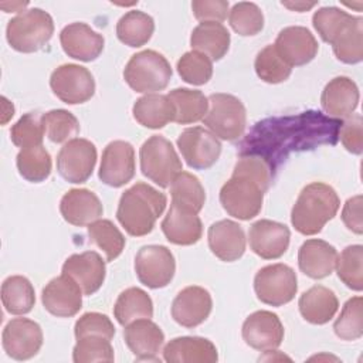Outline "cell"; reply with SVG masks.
Wrapping results in <instances>:
<instances>
[{
    "label": "cell",
    "instance_id": "cell-49",
    "mask_svg": "<svg viewBox=\"0 0 363 363\" xmlns=\"http://www.w3.org/2000/svg\"><path fill=\"white\" fill-rule=\"evenodd\" d=\"M74 335L77 339L89 335H98L112 340L115 336V326L106 315L99 312H86L75 322Z\"/></svg>",
    "mask_w": 363,
    "mask_h": 363
},
{
    "label": "cell",
    "instance_id": "cell-51",
    "mask_svg": "<svg viewBox=\"0 0 363 363\" xmlns=\"http://www.w3.org/2000/svg\"><path fill=\"white\" fill-rule=\"evenodd\" d=\"M228 1L225 0H194L191 1V10L199 21L221 23L228 14Z\"/></svg>",
    "mask_w": 363,
    "mask_h": 363
},
{
    "label": "cell",
    "instance_id": "cell-41",
    "mask_svg": "<svg viewBox=\"0 0 363 363\" xmlns=\"http://www.w3.org/2000/svg\"><path fill=\"white\" fill-rule=\"evenodd\" d=\"M255 72L267 84H279L289 78L292 67H289L278 54L274 44L262 48L255 57Z\"/></svg>",
    "mask_w": 363,
    "mask_h": 363
},
{
    "label": "cell",
    "instance_id": "cell-16",
    "mask_svg": "<svg viewBox=\"0 0 363 363\" xmlns=\"http://www.w3.org/2000/svg\"><path fill=\"white\" fill-rule=\"evenodd\" d=\"M41 302L51 315L71 318L82 308V291L71 277L61 274L44 286Z\"/></svg>",
    "mask_w": 363,
    "mask_h": 363
},
{
    "label": "cell",
    "instance_id": "cell-31",
    "mask_svg": "<svg viewBox=\"0 0 363 363\" xmlns=\"http://www.w3.org/2000/svg\"><path fill=\"white\" fill-rule=\"evenodd\" d=\"M230 33L221 23L203 21L190 35V45L193 51L207 55L211 61L221 60L230 48Z\"/></svg>",
    "mask_w": 363,
    "mask_h": 363
},
{
    "label": "cell",
    "instance_id": "cell-17",
    "mask_svg": "<svg viewBox=\"0 0 363 363\" xmlns=\"http://www.w3.org/2000/svg\"><path fill=\"white\" fill-rule=\"evenodd\" d=\"M274 47L289 67H301L311 62L319 48L313 34L302 26H291L281 30Z\"/></svg>",
    "mask_w": 363,
    "mask_h": 363
},
{
    "label": "cell",
    "instance_id": "cell-7",
    "mask_svg": "<svg viewBox=\"0 0 363 363\" xmlns=\"http://www.w3.org/2000/svg\"><path fill=\"white\" fill-rule=\"evenodd\" d=\"M139 159L143 176L163 189L169 187L182 172V160L172 142L160 135H153L143 142Z\"/></svg>",
    "mask_w": 363,
    "mask_h": 363
},
{
    "label": "cell",
    "instance_id": "cell-47",
    "mask_svg": "<svg viewBox=\"0 0 363 363\" xmlns=\"http://www.w3.org/2000/svg\"><path fill=\"white\" fill-rule=\"evenodd\" d=\"M44 135L43 121L37 112L24 113L10 129L11 142L21 149L43 145Z\"/></svg>",
    "mask_w": 363,
    "mask_h": 363
},
{
    "label": "cell",
    "instance_id": "cell-36",
    "mask_svg": "<svg viewBox=\"0 0 363 363\" xmlns=\"http://www.w3.org/2000/svg\"><path fill=\"white\" fill-rule=\"evenodd\" d=\"M1 302L11 315H26L35 303L33 284L23 275H11L1 284Z\"/></svg>",
    "mask_w": 363,
    "mask_h": 363
},
{
    "label": "cell",
    "instance_id": "cell-35",
    "mask_svg": "<svg viewBox=\"0 0 363 363\" xmlns=\"http://www.w3.org/2000/svg\"><path fill=\"white\" fill-rule=\"evenodd\" d=\"M336 58L345 64L363 60V18L352 17L330 43Z\"/></svg>",
    "mask_w": 363,
    "mask_h": 363
},
{
    "label": "cell",
    "instance_id": "cell-15",
    "mask_svg": "<svg viewBox=\"0 0 363 363\" xmlns=\"http://www.w3.org/2000/svg\"><path fill=\"white\" fill-rule=\"evenodd\" d=\"M244 342L259 352L277 349L284 340V325L277 313L269 311H257L242 323Z\"/></svg>",
    "mask_w": 363,
    "mask_h": 363
},
{
    "label": "cell",
    "instance_id": "cell-23",
    "mask_svg": "<svg viewBox=\"0 0 363 363\" xmlns=\"http://www.w3.org/2000/svg\"><path fill=\"white\" fill-rule=\"evenodd\" d=\"M60 213L68 224L84 227L99 220L104 214V207L94 191L88 189H71L60 201Z\"/></svg>",
    "mask_w": 363,
    "mask_h": 363
},
{
    "label": "cell",
    "instance_id": "cell-27",
    "mask_svg": "<svg viewBox=\"0 0 363 363\" xmlns=\"http://www.w3.org/2000/svg\"><path fill=\"white\" fill-rule=\"evenodd\" d=\"M360 94L354 81L347 77L330 79L320 95V105L329 116L349 118L359 105Z\"/></svg>",
    "mask_w": 363,
    "mask_h": 363
},
{
    "label": "cell",
    "instance_id": "cell-4",
    "mask_svg": "<svg viewBox=\"0 0 363 363\" xmlns=\"http://www.w3.org/2000/svg\"><path fill=\"white\" fill-rule=\"evenodd\" d=\"M52 34V17L38 7L18 13L9 21L6 28V38L10 47L24 54L41 50L51 40Z\"/></svg>",
    "mask_w": 363,
    "mask_h": 363
},
{
    "label": "cell",
    "instance_id": "cell-33",
    "mask_svg": "<svg viewBox=\"0 0 363 363\" xmlns=\"http://www.w3.org/2000/svg\"><path fill=\"white\" fill-rule=\"evenodd\" d=\"M174 106V121L180 125L203 121L208 111V98L197 89L176 88L167 94Z\"/></svg>",
    "mask_w": 363,
    "mask_h": 363
},
{
    "label": "cell",
    "instance_id": "cell-39",
    "mask_svg": "<svg viewBox=\"0 0 363 363\" xmlns=\"http://www.w3.org/2000/svg\"><path fill=\"white\" fill-rule=\"evenodd\" d=\"M88 237L91 242H94L104 251L106 261L116 259L122 254L126 244L123 234L111 220L99 218L89 224Z\"/></svg>",
    "mask_w": 363,
    "mask_h": 363
},
{
    "label": "cell",
    "instance_id": "cell-42",
    "mask_svg": "<svg viewBox=\"0 0 363 363\" xmlns=\"http://www.w3.org/2000/svg\"><path fill=\"white\" fill-rule=\"evenodd\" d=\"M47 138L54 143H67L79 133L78 119L65 109H52L41 116Z\"/></svg>",
    "mask_w": 363,
    "mask_h": 363
},
{
    "label": "cell",
    "instance_id": "cell-14",
    "mask_svg": "<svg viewBox=\"0 0 363 363\" xmlns=\"http://www.w3.org/2000/svg\"><path fill=\"white\" fill-rule=\"evenodd\" d=\"M135 149L129 142L112 140L102 152L99 180L109 187H122L135 176Z\"/></svg>",
    "mask_w": 363,
    "mask_h": 363
},
{
    "label": "cell",
    "instance_id": "cell-22",
    "mask_svg": "<svg viewBox=\"0 0 363 363\" xmlns=\"http://www.w3.org/2000/svg\"><path fill=\"white\" fill-rule=\"evenodd\" d=\"M207 241L211 252L224 262L237 261L245 252L244 230L233 220L213 223L207 231Z\"/></svg>",
    "mask_w": 363,
    "mask_h": 363
},
{
    "label": "cell",
    "instance_id": "cell-50",
    "mask_svg": "<svg viewBox=\"0 0 363 363\" xmlns=\"http://www.w3.org/2000/svg\"><path fill=\"white\" fill-rule=\"evenodd\" d=\"M337 138H340V142L343 147L353 153V155H362L363 152V119L360 113H352L349 118L345 119L343 123H340Z\"/></svg>",
    "mask_w": 363,
    "mask_h": 363
},
{
    "label": "cell",
    "instance_id": "cell-8",
    "mask_svg": "<svg viewBox=\"0 0 363 363\" xmlns=\"http://www.w3.org/2000/svg\"><path fill=\"white\" fill-rule=\"evenodd\" d=\"M254 289L262 303L271 306L286 305L298 291L296 274L289 265L281 262L262 267L255 274Z\"/></svg>",
    "mask_w": 363,
    "mask_h": 363
},
{
    "label": "cell",
    "instance_id": "cell-45",
    "mask_svg": "<svg viewBox=\"0 0 363 363\" xmlns=\"http://www.w3.org/2000/svg\"><path fill=\"white\" fill-rule=\"evenodd\" d=\"M113 347L111 339L89 335L77 339L72 349V360L75 363H92V362H113Z\"/></svg>",
    "mask_w": 363,
    "mask_h": 363
},
{
    "label": "cell",
    "instance_id": "cell-9",
    "mask_svg": "<svg viewBox=\"0 0 363 363\" xmlns=\"http://www.w3.org/2000/svg\"><path fill=\"white\" fill-rule=\"evenodd\" d=\"M135 272L140 284L159 289L170 284L176 272V261L164 245H143L135 257Z\"/></svg>",
    "mask_w": 363,
    "mask_h": 363
},
{
    "label": "cell",
    "instance_id": "cell-5",
    "mask_svg": "<svg viewBox=\"0 0 363 363\" xmlns=\"http://www.w3.org/2000/svg\"><path fill=\"white\" fill-rule=\"evenodd\" d=\"M172 78V67L166 57L155 50L136 52L123 69L125 82L140 94L163 91Z\"/></svg>",
    "mask_w": 363,
    "mask_h": 363
},
{
    "label": "cell",
    "instance_id": "cell-10",
    "mask_svg": "<svg viewBox=\"0 0 363 363\" xmlns=\"http://www.w3.org/2000/svg\"><path fill=\"white\" fill-rule=\"evenodd\" d=\"M54 95L68 104L77 105L89 101L95 94V79L91 71L78 64H62L50 77Z\"/></svg>",
    "mask_w": 363,
    "mask_h": 363
},
{
    "label": "cell",
    "instance_id": "cell-48",
    "mask_svg": "<svg viewBox=\"0 0 363 363\" xmlns=\"http://www.w3.org/2000/svg\"><path fill=\"white\" fill-rule=\"evenodd\" d=\"M353 16L337 7H322L313 13L312 24L325 43H332Z\"/></svg>",
    "mask_w": 363,
    "mask_h": 363
},
{
    "label": "cell",
    "instance_id": "cell-3",
    "mask_svg": "<svg viewBox=\"0 0 363 363\" xmlns=\"http://www.w3.org/2000/svg\"><path fill=\"white\" fill-rule=\"evenodd\" d=\"M340 207V200L335 189L322 182H313L302 189L292 211L291 223L303 235H315L322 231Z\"/></svg>",
    "mask_w": 363,
    "mask_h": 363
},
{
    "label": "cell",
    "instance_id": "cell-46",
    "mask_svg": "<svg viewBox=\"0 0 363 363\" xmlns=\"http://www.w3.org/2000/svg\"><path fill=\"white\" fill-rule=\"evenodd\" d=\"M176 68L182 79L191 85H204L213 77V61L207 55L193 50L179 58Z\"/></svg>",
    "mask_w": 363,
    "mask_h": 363
},
{
    "label": "cell",
    "instance_id": "cell-26",
    "mask_svg": "<svg viewBox=\"0 0 363 363\" xmlns=\"http://www.w3.org/2000/svg\"><path fill=\"white\" fill-rule=\"evenodd\" d=\"M163 359L169 363H216V345L200 336H180L172 339L163 349Z\"/></svg>",
    "mask_w": 363,
    "mask_h": 363
},
{
    "label": "cell",
    "instance_id": "cell-34",
    "mask_svg": "<svg viewBox=\"0 0 363 363\" xmlns=\"http://www.w3.org/2000/svg\"><path fill=\"white\" fill-rule=\"evenodd\" d=\"M155 31L153 18L139 10H130L125 13L116 24L118 40L132 48L145 45Z\"/></svg>",
    "mask_w": 363,
    "mask_h": 363
},
{
    "label": "cell",
    "instance_id": "cell-44",
    "mask_svg": "<svg viewBox=\"0 0 363 363\" xmlns=\"http://www.w3.org/2000/svg\"><path fill=\"white\" fill-rule=\"evenodd\" d=\"M335 335L343 340H357L363 335V299L350 298L333 323Z\"/></svg>",
    "mask_w": 363,
    "mask_h": 363
},
{
    "label": "cell",
    "instance_id": "cell-40",
    "mask_svg": "<svg viewBox=\"0 0 363 363\" xmlns=\"http://www.w3.org/2000/svg\"><path fill=\"white\" fill-rule=\"evenodd\" d=\"M335 268L347 288L357 292L363 289V247L360 244L349 245L337 254Z\"/></svg>",
    "mask_w": 363,
    "mask_h": 363
},
{
    "label": "cell",
    "instance_id": "cell-13",
    "mask_svg": "<svg viewBox=\"0 0 363 363\" xmlns=\"http://www.w3.org/2000/svg\"><path fill=\"white\" fill-rule=\"evenodd\" d=\"M41 326L27 318H14L3 329L1 345L7 356L14 360L34 357L43 346Z\"/></svg>",
    "mask_w": 363,
    "mask_h": 363
},
{
    "label": "cell",
    "instance_id": "cell-24",
    "mask_svg": "<svg viewBox=\"0 0 363 363\" xmlns=\"http://www.w3.org/2000/svg\"><path fill=\"white\" fill-rule=\"evenodd\" d=\"M123 339L138 360H157L164 342V333L155 322L143 318L125 326Z\"/></svg>",
    "mask_w": 363,
    "mask_h": 363
},
{
    "label": "cell",
    "instance_id": "cell-54",
    "mask_svg": "<svg viewBox=\"0 0 363 363\" xmlns=\"http://www.w3.org/2000/svg\"><path fill=\"white\" fill-rule=\"evenodd\" d=\"M1 101H3V118H1V123H7V121L10 118H13L14 115V106L13 104L6 98V96H1Z\"/></svg>",
    "mask_w": 363,
    "mask_h": 363
},
{
    "label": "cell",
    "instance_id": "cell-2",
    "mask_svg": "<svg viewBox=\"0 0 363 363\" xmlns=\"http://www.w3.org/2000/svg\"><path fill=\"white\" fill-rule=\"evenodd\" d=\"M167 204L164 193L147 183L138 182L125 190L119 199L116 218L129 235L143 237L152 233L156 220Z\"/></svg>",
    "mask_w": 363,
    "mask_h": 363
},
{
    "label": "cell",
    "instance_id": "cell-53",
    "mask_svg": "<svg viewBox=\"0 0 363 363\" xmlns=\"http://www.w3.org/2000/svg\"><path fill=\"white\" fill-rule=\"evenodd\" d=\"M284 7L292 10V11H298V13H303L311 10L312 7H315L318 3L312 1V3H306V1H282L281 3Z\"/></svg>",
    "mask_w": 363,
    "mask_h": 363
},
{
    "label": "cell",
    "instance_id": "cell-11",
    "mask_svg": "<svg viewBox=\"0 0 363 363\" xmlns=\"http://www.w3.org/2000/svg\"><path fill=\"white\" fill-rule=\"evenodd\" d=\"M95 145L82 138L68 140L57 155V170L68 183H85L96 164Z\"/></svg>",
    "mask_w": 363,
    "mask_h": 363
},
{
    "label": "cell",
    "instance_id": "cell-18",
    "mask_svg": "<svg viewBox=\"0 0 363 363\" xmlns=\"http://www.w3.org/2000/svg\"><path fill=\"white\" fill-rule=\"evenodd\" d=\"M213 309L211 295L203 286L183 288L172 302V318L184 328H196L203 323Z\"/></svg>",
    "mask_w": 363,
    "mask_h": 363
},
{
    "label": "cell",
    "instance_id": "cell-1",
    "mask_svg": "<svg viewBox=\"0 0 363 363\" xmlns=\"http://www.w3.org/2000/svg\"><path fill=\"white\" fill-rule=\"evenodd\" d=\"M272 180L269 162L254 153H241L230 180L220 190V203L228 216L251 220L262 208L264 193Z\"/></svg>",
    "mask_w": 363,
    "mask_h": 363
},
{
    "label": "cell",
    "instance_id": "cell-55",
    "mask_svg": "<svg viewBox=\"0 0 363 363\" xmlns=\"http://www.w3.org/2000/svg\"><path fill=\"white\" fill-rule=\"evenodd\" d=\"M28 3L24 1V3H20V1H16V3H1L0 7L6 11V13H17V11H21L23 13V9L27 7Z\"/></svg>",
    "mask_w": 363,
    "mask_h": 363
},
{
    "label": "cell",
    "instance_id": "cell-32",
    "mask_svg": "<svg viewBox=\"0 0 363 363\" xmlns=\"http://www.w3.org/2000/svg\"><path fill=\"white\" fill-rule=\"evenodd\" d=\"M113 316L122 326L138 319H150L153 316V302L143 289L128 288L119 294L113 306Z\"/></svg>",
    "mask_w": 363,
    "mask_h": 363
},
{
    "label": "cell",
    "instance_id": "cell-20",
    "mask_svg": "<svg viewBox=\"0 0 363 363\" xmlns=\"http://www.w3.org/2000/svg\"><path fill=\"white\" fill-rule=\"evenodd\" d=\"M62 274L71 277L84 295H92L102 286L106 267L96 251H85L69 255L62 264Z\"/></svg>",
    "mask_w": 363,
    "mask_h": 363
},
{
    "label": "cell",
    "instance_id": "cell-43",
    "mask_svg": "<svg viewBox=\"0 0 363 363\" xmlns=\"http://www.w3.org/2000/svg\"><path fill=\"white\" fill-rule=\"evenodd\" d=\"M228 23L237 34L251 37L264 28V14L255 3L240 1L228 11Z\"/></svg>",
    "mask_w": 363,
    "mask_h": 363
},
{
    "label": "cell",
    "instance_id": "cell-12",
    "mask_svg": "<svg viewBox=\"0 0 363 363\" xmlns=\"http://www.w3.org/2000/svg\"><path fill=\"white\" fill-rule=\"evenodd\" d=\"M176 143L189 167L194 170H206L211 167L221 153L218 138L201 126L184 129L179 135Z\"/></svg>",
    "mask_w": 363,
    "mask_h": 363
},
{
    "label": "cell",
    "instance_id": "cell-38",
    "mask_svg": "<svg viewBox=\"0 0 363 363\" xmlns=\"http://www.w3.org/2000/svg\"><path fill=\"white\" fill-rule=\"evenodd\" d=\"M172 203L186 207L194 213L201 211L206 201V191L201 182L189 172H180L170 184Z\"/></svg>",
    "mask_w": 363,
    "mask_h": 363
},
{
    "label": "cell",
    "instance_id": "cell-28",
    "mask_svg": "<svg viewBox=\"0 0 363 363\" xmlns=\"http://www.w3.org/2000/svg\"><path fill=\"white\" fill-rule=\"evenodd\" d=\"M337 251L323 240H306L298 251L299 269L312 279L329 277L336 265Z\"/></svg>",
    "mask_w": 363,
    "mask_h": 363
},
{
    "label": "cell",
    "instance_id": "cell-29",
    "mask_svg": "<svg viewBox=\"0 0 363 363\" xmlns=\"http://www.w3.org/2000/svg\"><path fill=\"white\" fill-rule=\"evenodd\" d=\"M302 318L312 325L328 323L339 309L335 292L323 285H315L305 291L298 302Z\"/></svg>",
    "mask_w": 363,
    "mask_h": 363
},
{
    "label": "cell",
    "instance_id": "cell-6",
    "mask_svg": "<svg viewBox=\"0 0 363 363\" xmlns=\"http://www.w3.org/2000/svg\"><path fill=\"white\" fill-rule=\"evenodd\" d=\"M207 129L223 140H237L247 126V111L242 102L230 94H211L208 111L203 118Z\"/></svg>",
    "mask_w": 363,
    "mask_h": 363
},
{
    "label": "cell",
    "instance_id": "cell-19",
    "mask_svg": "<svg viewBox=\"0 0 363 363\" xmlns=\"http://www.w3.org/2000/svg\"><path fill=\"white\" fill-rule=\"evenodd\" d=\"M248 240L254 254L264 259H277L286 252L291 231L285 224L272 220H258L250 227Z\"/></svg>",
    "mask_w": 363,
    "mask_h": 363
},
{
    "label": "cell",
    "instance_id": "cell-25",
    "mask_svg": "<svg viewBox=\"0 0 363 363\" xmlns=\"http://www.w3.org/2000/svg\"><path fill=\"white\" fill-rule=\"evenodd\" d=\"M199 213L173 204L162 221V231L169 242L176 245H193L203 234V224Z\"/></svg>",
    "mask_w": 363,
    "mask_h": 363
},
{
    "label": "cell",
    "instance_id": "cell-21",
    "mask_svg": "<svg viewBox=\"0 0 363 363\" xmlns=\"http://www.w3.org/2000/svg\"><path fill=\"white\" fill-rule=\"evenodd\" d=\"M60 43L64 52L78 61L91 62L104 51L105 40L85 23H71L60 33Z\"/></svg>",
    "mask_w": 363,
    "mask_h": 363
},
{
    "label": "cell",
    "instance_id": "cell-52",
    "mask_svg": "<svg viewBox=\"0 0 363 363\" xmlns=\"http://www.w3.org/2000/svg\"><path fill=\"white\" fill-rule=\"evenodd\" d=\"M362 203H363V197L360 194H357L352 199H347V201L345 203L343 210H342L343 224L357 235H360L363 233Z\"/></svg>",
    "mask_w": 363,
    "mask_h": 363
},
{
    "label": "cell",
    "instance_id": "cell-37",
    "mask_svg": "<svg viewBox=\"0 0 363 363\" xmlns=\"http://www.w3.org/2000/svg\"><path fill=\"white\" fill-rule=\"evenodd\" d=\"M17 169L23 179L31 183H41L51 174L52 160L43 145L24 147L18 152Z\"/></svg>",
    "mask_w": 363,
    "mask_h": 363
},
{
    "label": "cell",
    "instance_id": "cell-30",
    "mask_svg": "<svg viewBox=\"0 0 363 363\" xmlns=\"http://www.w3.org/2000/svg\"><path fill=\"white\" fill-rule=\"evenodd\" d=\"M135 121L147 129H162L174 121V106L167 95L146 94L132 106Z\"/></svg>",
    "mask_w": 363,
    "mask_h": 363
}]
</instances>
